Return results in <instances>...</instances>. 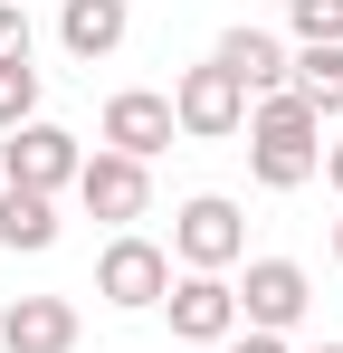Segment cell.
<instances>
[{"mask_svg":"<svg viewBox=\"0 0 343 353\" xmlns=\"http://www.w3.org/2000/svg\"><path fill=\"white\" fill-rule=\"evenodd\" d=\"M324 115L295 96V86H277V96H258L248 105V172L267 181V191H305V181L324 172Z\"/></svg>","mask_w":343,"mask_h":353,"instance_id":"1","label":"cell"},{"mask_svg":"<svg viewBox=\"0 0 343 353\" xmlns=\"http://www.w3.org/2000/svg\"><path fill=\"white\" fill-rule=\"evenodd\" d=\"M172 124H181L191 143H229V134L248 124V86H238L220 58L181 67V86H172Z\"/></svg>","mask_w":343,"mask_h":353,"instance_id":"2","label":"cell"},{"mask_svg":"<svg viewBox=\"0 0 343 353\" xmlns=\"http://www.w3.org/2000/svg\"><path fill=\"white\" fill-rule=\"evenodd\" d=\"M76 172H86V153H76V134L67 124H19L10 143H0V181H19V191H76Z\"/></svg>","mask_w":343,"mask_h":353,"instance_id":"3","label":"cell"},{"mask_svg":"<svg viewBox=\"0 0 343 353\" xmlns=\"http://www.w3.org/2000/svg\"><path fill=\"white\" fill-rule=\"evenodd\" d=\"M96 296H105V305H124V315L163 305V296H172V248H153V239L124 230L105 258H96Z\"/></svg>","mask_w":343,"mask_h":353,"instance_id":"4","label":"cell"},{"mask_svg":"<svg viewBox=\"0 0 343 353\" xmlns=\"http://www.w3.org/2000/svg\"><path fill=\"white\" fill-rule=\"evenodd\" d=\"M172 248H181V268H200V277L238 268V248H248V230H238V201H220V191L181 201V220H172Z\"/></svg>","mask_w":343,"mask_h":353,"instance_id":"5","label":"cell"},{"mask_svg":"<svg viewBox=\"0 0 343 353\" xmlns=\"http://www.w3.org/2000/svg\"><path fill=\"white\" fill-rule=\"evenodd\" d=\"M305 305H315V287H305L295 258H248V287H238V325H248V334L305 325Z\"/></svg>","mask_w":343,"mask_h":353,"instance_id":"6","label":"cell"},{"mask_svg":"<svg viewBox=\"0 0 343 353\" xmlns=\"http://www.w3.org/2000/svg\"><path fill=\"white\" fill-rule=\"evenodd\" d=\"M76 201H86V220H143V210H153V172H143L134 153H86Z\"/></svg>","mask_w":343,"mask_h":353,"instance_id":"7","label":"cell"},{"mask_svg":"<svg viewBox=\"0 0 343 353\" xmlns=\"http://www.w3.org/2000/svg\"><path fill=\"white\" fill-rule=\"evenodd\" d=\"M163 305H172V344H229V334H238V287H229V277H200V268H191Z\"/></svg>","mask_w":343,"mask_h":353,"instance_id":"8","label":"cell"},{"mask_svg":"<svg viewBox=\"0 0 343 353\" xmlns=\"http://www.w3.org/2000/svg\"><path fill=\"white\" fill-rule=\"evenodd\" d=\"M172 134V96H153V86H124V96H105V153H134V163H153Z\"/></svg>","mask_w":343,"mask_h":353,"instance_id":"9","label":"cell"},{"mask_svg":"<svg viewBox=\"0 0 343 353\" xmlns=\"http://www.w3.org/2000/svg\"><path fill=\"white\" fill-rule=\"evenodd\" d=\"M0 353H76V305L67 296H19L0 315Z\"/></svg>","mask_w":343,"mask_h":353,"instance_id":"10","label":"cell"},{"mask_svg":"<svg viewBox=\"0 0 343 353\" xmlns=\"http://www.w3.org/2000/svg\"><path fill=\"white\" fill-rule=\"evenodd\" d=\"M124 29H134V10H124V0H67V10H57V39H67V58H114V48H124Z\"/></svg>","mask_w":343,"mask_h":353,"instance_id":"11","label":"cell"},{"mask_svg":"<svg viewBox=\"0 0 343 353\" xmlns=\"http://www.w3.org/2000/svg\"><path fill=\"white\" fill-rule=\"evenodd\" d=\"M210 58H220L229 77L248 86V96H277V86H286V67H295V58L277 48V39H267V29H229V39L210 48Z\"/></svg>","mask_w":343,"mask_h":353,"instance_id":"12","label":"cell"},{"mask_svg":"<svg viewBox=\"0 0 343 353\" xmlns=\"http://www.w3.org/2000/svg\"><path fill=\"white\" fill-rule=\"evenodd\" d=\"M0 248H57V201L48 191H19V181H0Z\"/></svg>","mask_w":343,"mask_h":353,"instance_id":"13","label":"cell"},{"mask_svg":"<svg viewBox=\"0 0 343 353\" xmlns=\"http://www.w3.org/2000/svg\"><path fill=\"white\" fill-rule=\"evenodd\" d=\"M286 86H295V96H305L315 115H343V48H295Z\"/></svg>","mask_w":343,"mask_h":353,"instance_id":"14","label":"cell"},{"mask_svg":"<svg viewBox=\"0 0 343 353\" xmlns=\"http://www.w3.org/2000/svg\"><path fill=\"white\" fill-rule=\"evenodd\" d=\"M39 124V67L29 58H0V134Z\"/></svg>","mask_w":343,"mask_h":353,"instance_id":"15","label":"cell"},{"mask_svg":"<svg viewBox=\"0 0 343 353\" xmlns=\"http://www.w3.org/2000/svg\"><path fill=\"white\" fill-rule=\"evenodd\" d=\"M286 19L305 48H343V0H286Z\"/></svg>","mask_w":343,"mask_h":353,"instance_id":"16","label":"cell"},{"mask_svg":"<svg viewBox=\"0 0 343 353\" xmlns=\"http://www.w3.org/2000/svg\"><path fill=\"white\" fill-rule=\"evenodd\" d=\"M0 58H29V10L0 0Z\"/></svg>","mask_w":343,"mask_h":353,"instance_id":"17","label":"cell"},{"mask_svg":"<svg viewBox=\"0 0 343 353\" xmlns=\"http://www.w3.org/2000/svg\"><path fill=\"white\" fill-rule=\"evenodd\" d=\"M220 353H286V334H248V325H238V334H229Z\"/></svg>","mask_w":343,"mask_h":353,"instance_id":"18","label":"cell"},{"mask_svg":"<svg viewBox=\"0 0 343 353\" xmlns=\"http://www.w3.org/2000/svg\"><path fill=\"white\" fill-rule=\"evenodd\" d=\"M324 181H334V191H343V143H324Z\"/></svg>","mask_w":343,"mask_h":353,"instance_id":"19","label":"cell"},{"mask_svg":"<svg viewBox=\"0 0 343 353\" xmlns=\"http://www.w3.org/2000/svg\"><path fill=\"white\" fill-rule=\"evenodd\" d=\"M172 353H220V344H172Z\"/></svg>","mask_w":343,"mask_h":353,"instance_id":"20","label":"cell"},{"mask_svg":"<svg viewBox=\"0 0 343 353\" xmlns=\"http://www.w3.org/2000/svg\"><path fill=\"white\" fill-rule=\"evenodd\" d=\"M334 258H343V220H334Z\"/></svg>","mask_w":343,"mask_h":353,"instance_id":"21","label":"cell"},{"mask_svg":"<svg viewBox=\"0 0 343 353\" xmlns=\"http://www.w3.org/2000/svg\"><path fill=\"white\" fill-rule=\"evenodd\" d=\"M315 353H343V344H315Z\"/></svg>","mask_w":343,"mask_h":353,"instance_id":"22","label":"cell"},{"mask_svg":"<svg viewBox=\"0 0 343 353\" xmlns=\"http://www.w3.org/2000/svg\"><path fill=\"white\" fill-rule=\"evenodd\" d=\"M0 315H10V305H0Z\"/></svg>","mask_w":343,"mask_h":353,"instance_id":"23","label":"cell"}]
</instances>
